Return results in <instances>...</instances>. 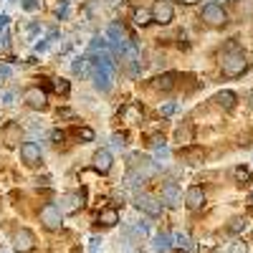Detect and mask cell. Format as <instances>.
<instances>
[{
	"mask_svg": "<svg viewBox=\"0 0 253 253\" xmlns=\"http://www.w3.org/2000/svg\"><path fill=\"white\" fill-rule=\"evenodd\" d=\"M10 76V69L8 66H3V63H0V79H8Z\"/></svg>",
	"mask_w": 253,
	"mask_h": 253,
	"instance_id": "obj_42",
	"label": "cell"
},
{
	"mask_svg": "<svg viewBox=\"0 0 253 253\" xmlns=\"http://www.w3.org/2000/svg\"><path fill=\"white\" fill-rule=\"evenodd\" d=\"M0 48H3V38H0Z\"/></svg>",
	"mask_w": 253,
	"mask_h": 253,
	"instance_id": "obj_48",
	"label": "cell"
},
{
	"mask_svg": "<svg viewBox=\"0 0 253 253\" xmlns=\"http://www.w3.org/2000/svg\"><path fill=\"white\" fill-rule=\"evenodd\" d=\"M213 253H223V251H220V248H215V251H213Z\"/></svg>",
	"mask_w": 253,
	"mask_h": 253,
	"instance_id": "obj_46",
	"label": "cell"
},
{
	"mask_svg": "<svg viewBox=\"0 0 253 253\" xmlns=\"http://www.w3.org/2000/svg\"><path fill=\"white\" fill-rule=\"evenodd\" d=\"M155 86L162 89V91H170L175 86V74H165V76H157L155 79Z\"/></svg>",
	"mask_w": 253,
	"mask_h": 253,
	"instance_id": "obj_23",
	"label": "cell"
},
{
	"mask_svg": "<svg viewBox=\"0 0 253 253\" xmlns=\"http://www.w3.org/2000/svg\"><path fill=\"white\" fill-rule=\"evenodd\" d=\"M20 157H23V162L28 167H36L41 165V160H43V155H41V147L36 142H26V144H20Z\"/></svg>",
	"mask_w": 253,
	"mask_h": 253,
	"instance_id": "obj_9",
	"label": "cell"
},
{
	"mask_svg": "<svg viewBox=\"0 0 253 253\" xmlns=\"http://www.w3.org/2000/svg\"><path fill=\"white\" fill-rule=\"evenodd\" d=\"M84 198H86V193H66V195H61V200H58V210L63 215H74V213H79V210L84 208Z\"/></svg>",
	"mask_w": 253,
	"mask_h": 253,
	"instance_id": "obj_4",
	"label": "cell"
},
{
	"mask_svg": "<svg viewBox=\"0 0 253 253\" xmlns=\"http://www.w3.org/2000/svg\"><path fill=\"white\" fill-rule=\"evenodd\" d=\"M180 157H182L185 162H190V165H198V162L205 160V152H203V150H195V147H185V150L180 152Z\"/></svg>",
	"mask_w": 253,
	"mask_h": 253,
	"instance_id": "obj_19",
	"label": "cell"
},
{
	"mask_svg": "<svg viewBox=\"0 0 253 253\" xmlns=\"http://www.w3.org/2000/svg\"><path fill=\"white\" fill-rule=\"evenodd\" d=\"M8 20H10V18H8L5 13H0V28H5V26H8Z\"/></svg>",
	"mask_w": 253,
	"mask_h": 253,
	"instance_id": "obj_43",
	"label": "cell"
},
{
	"mask_svg": "<svg viewBox=\"0 0 253 253\" xmlns=\"http://www.w3.org/2000/svg\"><path fill=\"white\" fill-rule=\"evenodd\" d=\"M41 223L48 230H58L63 225V213L58 210V205H43L41 208Z\"/></svg>",
	"mask_w": 253,
	"mask_h": 253,
	"instance_id": "obj_6",
	"label": "cell"
},
{
	"mask_svg": "<svg viewBox=\"0 0 253 253\" xmlns=\"http://www.w3.org/2000/svg\"><path fill=\"white\" fill-rule=\"evenodd\" d=\"M172 112H175V101H170V104H165V107H162V114L165 117H170Z\"/></svg>",
	"mask_w": 253,
	"mask_h": 253,
	"instance_id": "obj_41",
	"label": "cell"
},
{
	"mask_svg": "<svg viewBox=\"0 0 253 253\" xmlns=\"http://www.w3.org/2000/svg\"><path fill=\"white\" fill-rule=\"evenodd\" d=\"M228 230H230V233H241V230H246V220H243V218H236V220H230Z\"/></svg>",
	"mask_w": 253,
	"mask_h": 253,
	"instance_id": "obj_28",
	"label": "cell"
},
{
	"mask_svg": "<svg viewBox=\"0 0 253 253\" xmlns=\"http://www.w3.org/2000/svg\"><path fill=\"white\" fill-rule=\"evenodd\" d=\"M172 18H175L172 3H167V0H157L155 8H152V20H157V23L167 26V23H172Z\"/></svg>",
	"mask_w": 253,
	"mask_h": 253,
	"instance_id": "obj_8",
	"label": "cell"
},
{
	"mask_svg": "<svg viewBox=\"0 0 253 253\" xmlns=\"http://www.w3.org/2000/svg\"><path fill=\"white\" fill-rule=\"evenodd\" d=\"M79 139H84V142H91V139H94V132L89 129V126H81V129H79Z\"/></svg>",
	"mask_w": 253,
	"mask_h": 253,
	"instance_id": "obj_32",
	"label": "cell"
},
{
	"mask_svg": "<svg viewBox=\"0 0 253 253\" xmlns=\"http://www.w3.org/2000/svg\"><path fill=\"white\" fill-rule=\"evenodd\" d=\"M0 101H3V104H15V94L13 91H3V94H0Z\"/></svg>",
	"mask_w": 253,
	"mask_h": 253,
	"instance_id": "obj_36",
	"label": "cell"
},
{
	"mask_svg": "<svg viewBox=\"0 0 253 253\" xmlns=\"http://www.w3.org/2000/svg\"><path fill=\"white\" fill-rule=\"evenodd\" d=\"M63 139H66V134H63L61 129H53L51 132V142H63Z\"/></svg>",
	"mask_w": 253,
	"mask_h": 253,
	"instance_id": "obj_39",
	"label": "cell"
},
{
	"mask_svg": "<svg viewBox=\"0 0 253 253\" xmlns=\"http://www.w3.org/2000/svg\"><path fill=\"white\" fill-rule=\"evenodd\" d=\"M99 223H104V225H117L119 223V213H117V210L114 208H104L101 210V213H99Z\"/></svg>",
	"mask_w": 253,
	"mask_h": 253,
	"instance_id": "obj_21",
	"label": "cell"
},
{
	"mask_svg": "<svg viewBox=\"0 0 253 253\" xmlns=\"http://www.w3.org/2000/svg\"><path fill=\"white\" fill-rule=\"evenodd\" d=\"M69 89H71V86H69L66 79H56V81H53V91H56V94H63V96H66Z\"/></svg>",
	"mask_w": 253,
	"mask_h": 253,
	"instance_id": "obj_25",
	"label": "cell"
},
{
	"mask_svg": "<svg viewBox=\"0 0 253 253\" xmlns=\"http://www.w3.org/2000/svg\"><path fill=\"white\" fill-rule=\"evenodd\" d=\"M107 41L114 46V48H119L122 53L126 51V46H129V41H126V33H124V28H119L117 23H112L109 28H107Z\"/></svg>",
	"mask_w": 253,
	"mask_h": 253,
	"instance_id": "obj_11",
	"label": "cell"
},
{
	"mask_svg": "<svg viewBox=\"0 0 253 253\" xmlns=\"http://www.w3.org/2000/svg\"><path fill=\"white\" fill-rule=\"evenodd\" d=\"M139 210H144L147 215H160L162 213V203L155 198V195H150V193H134V200H132Z\"/></svg>",
	"mask_w": 253,
	"mask_h": 253,
	"instance_id": "obj_5",
	"label": "cell"
},
{
	"mask_svg": "<svg viewBox=\"0 0 253 253\" xmlns=\"http://www.w3.org/2000/svg\"><path fill=\"white\" fill-rule=\"evenodd\" d=\"M134 230H137L139 236H150V223H144V220H142V223H137Z\"/></svg>",
	"mask_w": 253,
	"mask_h": 253,
	"instance_id": "obj_35",
	"label": "cell"
},
{
	"mask_svg": "<svg viewBox=\"0 0 253 253\" xmlns=\"http://www.w3.org/2000/svg\"><path fill=\"white\" fill-rule=\"evenodd\" d=\"M3 142H5L8 147H13V144L20 142V124L10 122V124L5 126V129H3Z\"/></svg>",
	"mask_w": 253,
	"mask_h": 253,
	"instance_id": "obj_17",
	"label": "cell"
},
{
	"mask_svg": "<svg viewBox=\"0 0 253 253\" xmlns=\"http://www.w3.org/2000/svg\"><path fill=\"white\" fill-rule=\"evenodd\" d=\"M20 5H23V10H28V13H33V10H38V8H41L38 0H23Z\"/></svg>",
	"mask_w": 253,
	"mask_h": 253,
	"instance_id": "obj_33",
	"label": "cell"
},
{
	"mask_svg": "<svg viewBox=\"0 0 253 253\" xmlns=\"http://www.w3.org/2000/svg\"><path fill=\"white\" fill-rule=\"evenodd\" d=\"M48 43H51L48 38H46V41H38V43H36V51H38V53H43V51L48 48Z\"/></svg>",
	"mask_w": 253,
	"mask_h": 253,
	"instance_id": "obj_40",
	"label": "cell"
},
{
	"mask_svg": "<svg viewBox=\"0 0 253 253\" xmlns=\"http://www.w3.org/2000/svg\"><path fill=\"white\" fill-rule=\"evenodd\" d=\"M91 79H94V86L99 91H112L114 86V61L107 51H99L91 56Z\"/></svg>",
	"mask_w": 253,
	"mask_h": 253,
	"instance_id": "obj_1",
	"label": "cell"
},
{
	"mask_svg": "<svg viewBox=\"0 0 253 253\" xmlns=\"http://www.w3.org/2000/svg\"><path fill=\"white\" fill-rule=\"evenodd\" d=\"M58 18H66V13H69V0H61V3L56 5V10H53Z\"/></svg>",
	"mask_w": 253,
	"mask_h": 253,
	"instance_id": "obj_30",
	"label": "cell"
},
{
	"mask_svg": "<svg viewBox=\"0 0 253 253\" xmlns=\"http://www.w3.org/2000/svg\"><path fill=\"white\" fill-rule=\"evenodd\" d=\"M162 200L170 205V208L182 205V193H180V187H177L175 182H165V185H162Z\"/></svg>",
	"mask_w": 253,
	"mask_h": 253,
	"instance_id": "obj_13",
	"label": "cell"
},
{
	"mask_svg": "<svg viewBox=\"0 0 253 253\" xmlns=\"http://www.w3.org/2000/svg\"><path fill=\"white\" fill-rule=\"evenodd\" d=\"M124 114H126V119H129V122H137V119H139V114H137V109H134V107H126V109H124Z\"/></svg>",
	"mask_w": 253,
	"mask_h": 253,
	"instance_id": "obj_37",
	"label": "cell"
},
{
	"mask_svg": "<svg viewBox=\"0 0 253 253\" xmlns=\"http://www.w3.org/2000/svg\"><path fill=\"white\" fill-rule=\"evenodd\" d=\"M246 69H248L246 53L236 46V41H230L228 48L220 53V71H223V76H228V79H238Z\"/></svg>",
	"mask_w": 253,
	"mask_h": 253,
	"instance_id": "obj_2",
	"label": "cell"
},
{
	"mask_svg": "<svg viewBox=\"0 0 253 253\" xmlns=\"http://www.w3.org/2000/svg\"><path fill=\"white\" fill-rule=\"evenodd\" d=\"M193 139H195V129H193V124H190V122L180 124L177 129H175V142H180V144H190Z\"/></svg>",
	"mask_w": 253,
	"mask_h": 253,
	"instance_id": "obj_15",
	"label": "cell"
},
{
	"mask_svg": "<svg viewBox=\"0 0 253 253\" xmlns=\"http://www.w3.org/2000/svg\"><path fill=\"white\" fill-rule=\"evenodd\" d=\"M23 101L28 104L31 109H46V91L41 86H31V89H26Z\"/></svg>",
	"mask_w": 253,
	"mask_h": 253,
	"instance_id": "obj_10",
	"label": "cell"
},
{
	"mask_svg": "<svg viewBox=\"0 0 253 253\" xmlns=\"http://www.w3.org/2000/svg\"><path fill=\"white\" fill-rule=\"evenodd\" d=\"M182 3H187V5H193V3H198V0H182Z\"/></svg>",
	"mask_w": 253,
	"mask_h": 253,
	"instance_id": "obj_45",
	"label": "cell"
},
{
	"mask_svg": "<svg viewBox=\"0 0 253 253\" xmlns=\"http://www.w3.org/2000/svg\"><path fill=\"white\" fill-rule=\"evenodd\" d=\"M91 165H94V170H96V172L107 175V172L112 170V165H114L112 152H109V150H96V152H94V157H91Z\"/></svg>",
	"mask_w": 253,
	"mask_h": 253,
	"instance_id": "obj_12",
	"label": "cell"
},
{
	"mask_svg": "<svg viewBox=\"0 0 253 253\" xmlns=\"http://www.w3.org/2000/svg\"><path fill=\"white\" fill-rule=\"evenodd\" d=\"M132 20H134V26H150V23H152V10H147V8H137V10H134V15H132Z\"/></svg>",
	"mask_w": 253,
	"mask_h": 253,
	"instance_id": "obj_22",
	"label": "cell"
},
{
	"mask_svg": "<svg viewBox=\"0 0 253 253\" xmlns=\"http://www.w3.org/2000/svg\"><path fill=\"white\" fill-rule=\"evenodd\" d=\"M213 101L218 104V107H220V109H225V112H230V109H233V107H236V94H233V91H218Z\"/></svg>",
	"mask_w": 253,
	"mask_h": 253,
	"instance_id": "obj_18",
	"label": "cell"
},
{
	"mask_svg": "<svg viewBox=\"0 0 253 253\" xmlns=\"http://www.w3.org/2000/svg\"><path fill=\"white\" fill-rule=\"evenodd\" d=\"M230 253H248V243L246 241H236L230 246Z\"/></svg>",
	"mask_w": 253,
	"mask_h": 253,
	"instance_id": "obj_31",
	"label": "cell"
},
{
	"mask_svg": "<svg viewBox=\"0 0 253 253\" xmlns=\"http://www.w3.org/2000/svg\"><path fill=\"white\" fill-rule=\"evenodd\" d=\"M0 253H3V251H0Z\"/></svg>",
	"mask_w": 253,
	"mask_h": 253,
	"instance_id": "obj_49",
	"label": "cell"
},
{
	"mask_svg": "<svg viewBox=\"0 0 253 253\" xmlns=\"http://www.w3.org/2000/svg\"><path fill=\"white\" fill-rule=\"evenodd\" d=\"M233 3H236V10L241 18H248L253 13V0H233Z\"/></svg>",
	"mask_w": 253,
	"mask_h": 253,
	"instance_id": "obj_24",
	"label": "cell"
},
{
	"mask_svg": "<svg viewBox=\"0 0 253 253\" xmlns=\"http://www.w3.org/2000/svg\"><path fill=\"white\" fill-rule=\"evenodd\" d=\"M112 142H114V147H124L126 144V134H114Z\"/></svg>",
	"mask_w": 253,
	"mask_h": 253,
	"instance_id": "obj_38",
	"label": "cell"
},
{
	"mask_svg": "<svg viewBox=\"0 0 253 253\" xmlns=\"http://www.w3.org/2000/svg\"><path fill=\"white\" fill-rule=\"evenodd\" d=\"M233 177H236L238 182H248V180H251V170H248V167H236Z\"/></svg>",
	"mask_w": 253,
	"mask_h": 253,
	"instance_id": "obj_27",
	"label": "cell"
},
{
	"mask_svg": "<svg viewBox=\"0 0 253 253\" xmlns=\"http://www.w3.org/2000/svg\"><path fill=\"white\" fill-rule=\"evenodd\" d=\"M170 248H172V236H167V233H155L152 236V251L167 253Z\"/></svg>",
	"mask_w": 253,
	"mask_h": 253,
	"instance_id": "obj_16",
	"label": "cell"
},
{
	"mask_svg": "<svg viewBox=\"0 0 253 253\" xmlns=\"http://www.w3.org/2000/svg\"><path fill=\"white\" fill-rule=\"evenodd\" d=\"M203 20H205L208 26L218 28V26H225L228 23V13H225V8L220 3H208L203 8Z\"/></svg>",
	"mask_w": 253,
	"mask_h": 253,
	"instance_id": "obj_3",
	"label": "cell"
},
{
	"mask_svg": "<svg viewBox=\"0 0 253 253\" xmlns=\"http://www.w3.org/2000/svg\"><path fill=\"white\" fill-rule=\"evenodd\" d=\"M185 205L190 208V210H200L203 205H205V193H203V187H198V185H193L185 193Z\"/></svg>",
	"mask_w": 253,
	"mask_h": 253,
	"instance_id": "obj_14",
	"label": "cell"
},
{
	"mask_svg": "<svg viewBox=\"0 0 253 253\" xmlns=\"http://www.w3.org/2000/svg\"><path fill=\"white\" fill-rule=\"evenodd\" d=\"M33 246H36V236L31 233L28 228H20L18 233L13 236V248H15L18 253H31Z\"/></svg>",
	"mask_w": 253,
	"mask_h": 253,
	"instance_id": "obj_7",
	"label": "cell"
},
{
	"mask_svg": "<svg viewBox=\"0 0 253 253\" xmlns=\"http://www.w3.org/2000/svg\"><path fill=\"white\" fill-rule=\"evenodd\" d=\"M170 160V150L167 147H157L155 150V162H167Z\"/></svg>",
	"mask_w": 253,
	"mask_h": 253,
	"instance_id": "obj_29",
	"label": "cell"
},
{
	"mask_svg": "<svg viewBox=\"0 0 253 253\" xmlns=\"http://www.w3.org/2000/svg\"><path fill=\"white\" fill-rule=\"evenodd\" d=\"M89 243H91V246H89V253H99V248H101V243H104V241H101L99 236H91V241H89Z\"/></svg>",
	"mask_w": 253,
	"mask_h": 253,
	"instance_id": "obj_34",
	"label": "cell"
},
{
	"mask_svg": "<svg viewBox=\"0 0 253 253\" xmlns=\"http://www.w3.org/2000/svg\"><path fill=\"white\" fill-rule=\"evenodd\" d=\"M28 33H31V38H33V36H38V33H41V28H38V26H36V23H33V26H31V28H28Z\"/></svg>",
	"mask_w": 253,
	"mask_h": 253,
	"instance_id": "obj_44",
	"label": "cell"
},
{
	"mask_svg": "<svg viewBox=\"0 0 253 253\" xmlns=\"http://www.w3.org/2000/svg\"><path fill=\"white\" fill-rule=\"evenodd\" d=\"M251 203H253V190H251Z\"/></svg>",
	"mask_w": 253,
	"mask_h": 253,
	"instance_id": "obj_47",
	"label": "cell"
},
{
	"mask_svg": "<svg viewBox=\"0 0 253 253\" xmlns=\"http://www.w3.org/2000/svg\"><path fill=\"white\" fill-rule=\"evenodd\" d=\"M84 69H86V58L76 56V58L71 61V71H74V74H84Z\"/></svg>",
	"mask_w": 253,
	"mask_h": 253,
	"instance_id": "obj_26",
	"label": "cell"
},
{
	"mask_svg": "<svg viewBox=\"0 0 253 253\" xmlns=\"http://www.w3.org/2000/svg\"><path fill=\"white\" fill-rule=\"evenodd\" d=\"M172 248H177L180 253H185V251L193 248V238H190L187 233H177V236H172Z\"/></svg>",
	"mask_w": 253,
	"mask_h": 253,
	"instance_id": "obj_20",
	"label": "cell"
}]
</instances>
